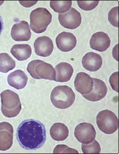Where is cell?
<instances>
[{"label": "cell", "instance_id": "44dd1931", "mask_svg": "<svg viewBox=\"0 0 119 154\" xmlns=\"http://www.w3.org/2000/svg\"><path fill=\"white\" fill-rule=\"evenodd\" d=\"M16 67V61L7 53L0 54V72L7 73Z\"/></svg>", "mask_w": 119, "mask_h": 154}, {"label": "cell", "instance_id": "7402d4cb", "mask_svg": "<svg viewBox=\"0 0 119 154\" xmlns=\"http://www.w3.org/2000/svg\"><path fill=\"white\" fill-rule=\"evenodd\" d=\"M72 5V1L66 2H50V6L52 10L59 14H64L67 12L71 8Z\"/></svg>", "mask_w": 119, "mask_h": 154}, {"label": "cell", "instance_id": "8992f818", "mask_svg": "<svg viewBox=\"0 0 119 154\" xmlns=\"http://www.w3.org/2000/svg\"><path fill=\"white\" fill-rule=\"evenodd\" d=\"M96 122L99 129L106 134H112L118 130V120L117 116L111 110H104L99 112Z\"/></svg>", "mask_w": 119, "mask_h": 154}, {"label": "cell", "instance_id": "f1b7e54d", "mask_svg": "<svg viewBox=\"0 0 119 154\" xmlns=\"http://www.w3.org/2000/svg\"><path fill=\"white\" fill-rule=\"evenodd\" d=\"M3 28H4L3 20V18H2V16L0 15V35H1L2 32L3 30Z\"/></svg>", "mask_w": 119, "mask_h": 154}, {"label": "cell", "instance_id": "9a60e30c", "mask_svg": "<svg viewBox=\"0 0 119 154\" xmlns=\"http://www.w3.org/2000/svg\"><path fill=\"white\" fill-rule=\"evenodd\" d=\"M111 40L104 32H97L91 36L90 41L91 48L100 52H105L110 47Z\"/></svg>", "mask_w": 119, "mask_h": 154}, {"label": "cell", "instance_id": "30bf717a", "mask_svg": "<svg viewBox=\"0 0 119 154\" xmlns=\"http://www.w3.org/2000/svg\"><path fill=\"white\" fill-rule=\"evenodd\" d=\"M11 35L16 42H28L32 35L28 22L20 21L16 23L12 26Z\"/></svg>", "mask_w": 119, "mask_h": 154}, {"label": "cell", "instance_id": "ba28073f", "mask_svg": "<svg viewBox=\"0 0 119 154\" xmlns=\"http://www.w3.org/2000/svg\"><path fill=\"white\" fill-rule=\"evenodd\" d=\"M94 126L88 123H82L77 125L74 131V135L77 141L82 144H88L96 137Z\"/></svg>", "mask_w": 119, "mask_h": 154}, {"label": "cell", "instance_id": "3957f363", "mask_svg": "<svg viewBox=\"0 0 119 154\" xmlns=\"http://www.w3.org/2000/svg\"><path fill=\"white\" fill-rule=\"evenodd\" d=\"M50 100L52 105L59 109H67L74 103L75 94L68 86L59 85L52 90Z\"/></svg>", "mask_w": 119, "mask_h": 154}, {"label": "cell", "instance_id": "9c48e42d", "mask_svg": "<svg viewBox=\"0 0 119 154\" xmlns=\"http://www.w3.org/2000/svg\"><path fill=\"white\" fill-rule=\"evenodd\" d=\"M14 128L8 122L0 123V150L7 151L13 144Z\"/></svg>", "mask_w": 119, "mask_h": 154}, {"label": "cell", "instance_id": "4fadbf2b", "mask_svg": "<svg viewBox=\"0 0 119 154\" xmlns=\"http://www.w3.org/2000/svg\"><path fill=\"white\" fill-rule=\"evenodd\" d=\"M56 42L57 47L61 51L68 52L72 51L76 47L77 39L72 33L63 32L57 36Z\"/></svg>", "mask_w": 119, "mask_h": 154}, {"label": "cell", "instance_id": "7a4b0ae2", "mask_svg": "<svg viewBox=\"0 0 119 154\" xmlns=\"http://www.w3.org/2000/svg\"><path fill=\"white\" fill-rule=\"evenodd\" d=\"M2 112L4 116L8 118L15 117L21 110V103L17 93L11 90H6L1 94Z\"/></svg>", "mask_w": 119, "mask_h": 154}, {"label": "cell", "instance_id": "5b68a950", "mask_svg": "<svg viewBox=\"0 0 119 154\" xmlns=\"http://www.w3.org/2000/svg\"><path fill=\"white\" fill-rule=\"evenodd\" d=\"M27 71L35 79L55 81L56 70L50 63L43 60H35L30 61L27 66Z\"/></svg>", "mask_w": 119, "mask_h": 154}, {"label": "cell", "instance_id": "ffe728a7", "mask_svg": "<svg viewBox=\"0 0 119 154\" xmlns=\"http://www.w3.org/2000/svg\"><path fill=\"white\" fill-rule=\"evenodd\" d=\"M11 52L18 61H25L32 55V48L28 44H16L11 48Z\"/></svg>", "mask_w": 119, "mask_h": 154}, {"label": "cell", "instance_id": "4316f807", "mask_svg": "<svg viewBox=\"0 0 119 154\" xmlns=\"http://www.w3.org/2000/svg\"><path fill=\"white\" fill-rule=\"evenodd\" d=\"M118 72H116L113 73L109 78V83H110L111 87L113 90H115L117 92H118Z\"/></svg>", "mask_w": 119, "mask_h": 154}, {"label": "cell", "instance_id": "7c38bea8", "mask_svg": "<svg viewBox=\"0 0 119 154\" xmlns=\"http://www.w3.org/2000/svg\"><path fill=\"white\" fill-rule=\"evenodd\" d=\"M35 53L41 57H47L51 55L53 51V43L51 38L48 36H40L34 43Z\"/></svg>", "mask_w": 119, "mask_h": 154}, {"label": "cell", "instance_id": "cb8c5ba5", "mask_svg": "<svg viewBox=\"0 0 119 154\" xmlns=\"http://www.w3.org/2000/svg\"><path fill=\"white\" fill-rule=\"evenodd\" d=\"M99 3V1H84V2H77L79 7L83 11H90L93 10L97 7Z\"/></svg>", "mask_w": 119, "mask_h": 154}, {"label": "cell", "instance_id": "5bb4252c", "mask_svg": "<svg viewBox=\"0 0 119 154\" xmlns=\"http://www.w3.org/2000/svg\"><path fill=\"white\" fill-rule=\"evenodd\" d=\"M93 88L92 91L88 94L82 95L84 98L92 102H96L101 100L108 93L107 86L103 81L97 78H93Z\"/></svg>", "mask_w": 119, "mask_h": 154}, {"label": "cell", "instance_id": "8fae6325", "mask_svg": "<svg viewBox=\"0 0 119 154\" xmlns=\"http://www.w3.org/2000/svg\"><path fill=\"white\" fill-rule=\"evenodd\" d=\"M93 80L91 76L85 72H79L74 81V87L77 92L82 95L90 93L93 88Z\"/></svg>", "mask_w": 119, "mask_h": 154}, {"label": "cell", "instance_id": "277c9868", "mask_svg": "<svg viewBox=\"0 0 119 154\" xmlns=\"http://www.w3.org/2000/svg\"><path fill=\"white\" fill-rule=\"evenodd\" d=\"M30 26L36 34H41L47 30L52 21V15L47 8L39 7L34 9L30 15Z\"/></svg>", "mask_w": 119, "mask_h": 154}, {"label": "cell", "instance_id": "52a82bcc", "mask_svg": "<svg viewBox=\"0 0 119 154\" xmlns=\"http://www.w3.org/2000/svg\"><path fill=\"white\" fill-rule=\"evenodd\" d=\"M58 18L59 23L63 27L71 30L78 28L82 22L81 13L74 8H71L66 13L59 14Z\"/></svg>", "mask_w": 119, "mask_h": 154}, {"label": "cell", "instance_id": "603a6c76", "mask_svg": "<svg viewBox=\"0 0 119 154\" xmlns=\"http://www.w3.org/2000/svg\"><path fill=\"white\" fill-rule=\"evenodd\" d=\"M81 148L84 153H99L101 151L100 144L95 139L90 143L82 144Z\"/></svg>", "mask_w": 119, "mask_h": 154}, {"label": "cell", "instance_id": "d6986e66", "mask_svg": "<svg viewBox=\"0 0 119 154\" xmlns=\"http://www.w3.org/2000/svg\"><path fill=\"white\" fill-rule=\"evenodd\" d=\"M50 136L56 141H63L69 135V129L62 123H54L50 130Z\"/></svg>", "mask_w": 119, "mask_h": 154}, {"label": "cell", "instance_id": "e0dca14e", "mask_svg": "<svg viewBox=\"0 0 119 154\" xmlns=\"http://www.w3.org/2000/svg\"><path fill=\"white\" fill-rule=\"evenodd\" d=\"M56 70V78L55 81L58 83H66L69 81L74 74V68L66 62L59 63L55 68Z\"/></svg>", "mask_w": 119, "mask_h": 154}, {"label": "cell", "instance_id": "6da1fadb", "mask_svg": "<svg viewBox=\"0 0 119 154\" xmlns=\"http://www.w3.org/2000/svg\"><path fill=\"white\" fill-rule=\"evenodd\" d=\"M16 137L20 145L25 150H37L42 147L46 142L45 126L38 120H24L18 126Z\"/></svg>", "mask_w": 119, "mask_h": 154}, {"label": "cell", "instance_id": "2e32d148", "mask_svg": "<svg viewBox=\"0 0 119 154\" xmlns=\"http://www.w3.org/2000/svg\"><path fill=\"white\" fill-rule=\"evenodd\" d=\"M82 65L90 72L99 70L102 65V58L99 54L90 52L86 53L82 60Z\"/></svg>", "mask_w": 119, "mask_h": 154}, {"label": "cell", "instance_id": "d4e9b609", "mask_svg": "<svg viewBox=\"0 0 119 154\" xmlns=\"http://www.w3.org/2000/svg\"><path fill=\"white\" fill-rule=\"evenodd\" d=\"M118 7H115L113 8L109 12L108 14V20L110 23L115 27L118 26Z\"/></svg>", "mask_w": 119, "mask_h": 154}, {"label": "cell", "instance_id": "ac0fdd59", "mask_svg": "<svg viewBox=\"0 0 119 154\" xmlns=\"http://www.w3.org/2000/svg\"><path fill=\"white\" fill-rule=\"evenodd\" d=\"M8 84L17 90L24 88L28 82V77L21 70H16L9 74L7 77Z\"/></svg>", "mask_w": 119, "mask_h": 154}, {"label": "cell", "instance_id": "484cf974", "mask_svg": "<svg viewBox=\"0 0 119 154\" xmlns=\"http://www.w3.org/2000/svg\"><path fill=\"white\" fill-rule=\"evenodd\" d=\"M54 153H79V152L76 150L75 149L71 148L68 147V146L65 145V144H58L56 147H55L53 150Z\"/></svg>", "mask_w": 119, "mask_h": 154}, {"label": "cell", "instance_id": "83f0119b", "mask_svg": "<svg viewBox=\"0 0 119 154\" xmlns=\"http://www.w3.org/2000/svg\"><path fill=\"white\" fill-rule=\"evenodd\" d=\"M37 3H38V1H37V2H20V3L23 6V7H25L26 6V5H27L26 7H32V6L36 4Z\"/></svg>", "mask_w": 119, "mask_h": 154}]
</instances>
